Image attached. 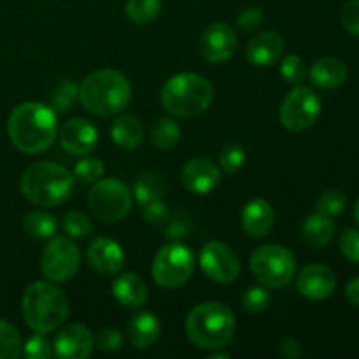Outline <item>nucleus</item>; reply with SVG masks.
<instances>
[{
	"label": "nucleus",
	"mask_w": 359,
	"mask_h": 359,
	"mask_svg": "<svg viewBox=\"0 0 359 359\" xmlns=\"http://www.w3.org/2000/svg\"><path fill=\"white\" fill-rule=\"evenodd\" d=\"M7 133L13 146L21 153H44L58 135L56 112L41 102H25L11 112Z\"/></svg>",
	"instance_id": "nucleus-1"
},
{
	"label": "nucleus",
	"mask_w": 359,
	"mask_h": 359,
	"mask_svg": "<svg viewBox=\"0 0 359 359\" xmlns=\"http://www.w3.org/2000/svg\"><path fill=\"white\" fill-rule=\"evenodd\" d=\"M74 181V174L63 165L39 161L23 172L20 188L25 198L35 205L60 207L72 196Z\"/></svg>",
	"instance_id": "nucleus-2"
},
{
	"label": "nucleus",
	"mask_w": 359,
	"mask_h": 359,
	"mask_svg": "<svg viewBox=\"0 0 359 359\" xmlns=\"http://www.w3.org/2000/svg\"><path fill=\"white\" fill-rule=\"evenodd\" d=\"M132 98V86L123 72L114 69L95 70L84 77L79 86V100L88 112L97 116H114L121 112Z\"/></svg>",
	"instance_id": "nucleus-3"
},
{
	"label": "nucleus",
	"mask_w": 359,
	"mask_h": 359,
	"mask_svg": "<svg viewBox=\"0 0 359 359\" xmlns=\"http://www.w3.org/2000/svg\"><path fill=\"white\" fill-rule=\"evenodd\" d=\"M186 335L198 349H224L235 335L233 312L219 302L196 305L186 318Z\"/></svg>",
	"instance_id": "nucleus-4"
},
{
	"label": "nucleus",
	"mask_w": 359,
	"mask_h": 359,
	"mask_svg": "<svg viewBox=\"0 0 359 359\" xmlns=\"http://www.w3.org/2000/svg\"><path fill=\"white\" fill-rule=\"evenodd\" d=\"M21 312L28 328L35 333H51L65 323L69 300L60 287L51 283H34L25 290Z\"/></svg>",
	"instance_id": "nucleus-5"
},
{
	"label": "nucleus",
	"mask_w": 359,
	"mask_h": 359,
	"mask_svg": "<svg viewBox=\"0 0 359 359\" xmlns=\"http://www.w3.org/2000/svg\"><path fill=\"white\" fill-rule=\"evenodd\" d=\"M212 84L200 74H175L161 88V104L165 111L177 118H195L203 114L212 104Z\"/></svg>",
	"instance_id": "nucleus-6"
},
{
	"label": "nucleus",
	"mask_w": 359,
	"mask_h": 359,
	"mask_svg": "<svg viewBox=\"0 0 359 359\" xmlns=\"http://www.w3.org/2000/svg\"><path fill=\"white\" fill-rule=\"evenodd\" d=\"M251 270L259 284L279 290L293 280L297 272V259L293 252L284 245L266 244L252 252Z\"/></svg>",
	"instance_id": "nucleus-7"
},
{
	"label": "nucleus",
	"mask_w": 359,
	"mask_h": 359,
	"mask_svg": "<svg viewBox=\"0 0 359 359\" xmlns=\"http://www.w3.org/2000/svg\"><path fill=\"white\" fill-rule=\"evenodd\" d=\"M133 195L128 186L114 177L100 179L88 195V207L97 219L104 223H119L132 209Z\"/></svg>",
	"instance_id": "nucleus-8"
},
{
	"label": "nucleus",
	"mask_w": 359,
	"mask_h": 359,
	"mask_svg": "<svg viewBox=\"0 0 359 359\" xmlns=\"http://www.w3.org/2000/svg\"><path fill=\"white\" fill-rule=\"evenodd\" d=\"M195 270V256L184 244L172 242L163 245L154 256L151 273L158 286L174 290L189 280Z\"/></svg>",
	"instance_id": "nucleus-9"
},
{
	"label": "nucleus",
	"mask_w": 359,
	"mask_h": 359,
	"mask_svg": "<svg viewBox=\"0 0 359 359\" xmlns=\"http://www.w3.org/2000/svg\"><path fill=\"white\" fill-rule=\"evenodd\" d=\"M81 266V252L69 237H51L42 251V273L53 283H67Z\"/></svg>",
	"instance_id": "nucleus-10"
},
{
	"label": "nucleus",
	"mask_w": 359,
	"mask_h": 359,
	"mask_svg": "<svg viewBox=\"0 0 359 359\" xmlns=\"http://www.w3.org/2000/svg\"><path fill=\"white\" fill-rule=\"evenodd\" d=\"M321 114V98L305 86H297L287 93L280 105L279 118L290 132H304L316 123Z\"/></svg>",
	"instance_id": "nucleus-11"
},
{
	"label": "nucleus",
	"mask_w": 359,
	"mask_h": 359,
	"mask_svg": "<svg viewBox=\"0 0 359 359\" xmlns=\"http://www.w3.org/2000/svg\"><path fill=\"white\" fill-rule=\"evenodd\" d=\"M200 265L214 283L230 284L241 273V262L233 249L219 241L207 242L200 252Z\"/></svg>",
	"instance_id": "nucleus-12"
},
{
	"label": "nucleus",
	"mask_w": 359,
	"mask_h": 359,
	"mask_svg": "<svg viewBox=\"0 0 359 359\" xmlns=\"http://www.w3.org/2000/svg\"><path fill=\"white\" fill-rule=\"evenodd\" d=\"M237 49L235 30L224 21H214L200 37V53L209 63H223L233 56Z\"/></svg>",
	"instance_id": "nucleus-13"
},
{
	"label": "nucleus",
	"mask_w": 359,
	"mask_h": 359,
	"mask_svg": "<svg viewBox=\"0 0 359 359\" xmlns=\"http://www.w3.org/2000/svg\"><path fill=\"white\" fill-rule=\"evenodd\" d=\"M93 349V333L81 323L63 326L55 337L53 354L60 359H84Z\"/></svg>",
	"instance_id": "nucleus-14"
},
{
	"label": "nucleus",
	"mask_w": 359,
	"mask_h": 359,
	"mask_svg": "<svg viewBox=\"0 0 359 359\" xmlns=\"http://www.w3.org/2000/svg\"><path fill=\"white\" fill-rule=\"evenodd\" d=\"M182 184L195 195H209L219 186L221 168L209 158H193L182 167Z\"/></svg>",
	"instance_id": "nucleus-15"
},
{
	"label": "nucleus",
	"mask_w": 359,
	"mask_h": 359,
	"mask_svg": "<svg viewBox=\"0 0 359 359\" xmlns=\"http://www.w3.org/2000/svg\"><path fill=\"white\" fill-rule=\"evenodd\" d=\"M60 146L67 153L84 156L90 154L98 144V130L88 119H70L60 128Z\"/></svg>",
	"instance_id": "nucleus-16"
},
{
	"label": "nucleus",
	"mask_w": 359,
	"mask_h": 359,
	"mask_svg": "<svg viewBox=\"0 0 359 359\" xmlns=\"http://www.w3.org/2000/svg\"><path fill=\"white\" fill-rule=\"evenodd\" d=\"M298 293L314 302H323L335 293L337 277L325 265H309L298 276Z\"/></svg>",
	"instance_id": "nucleus-17"
},
{
	"label": "nucleus",
	"mask_w": 359,
	"mask_h": 359,
	"mask_svg": "<svg viewBox=\"0 0 359 359\" xmlns=\"http://www.w3.org/2000/svg\"><path fill=\"white\" fill-rule=\"evenodd\" d=\"M86 256L91 269L102 276H114L123 269V263H125V252L121 245L107 237H98L91 241Z\"/></svg>",
	"instance_id": "nucleus-18"
},
{
	"label": "nucleus",
	"mask_w": 359,
	"mask_h": 359,
	"mask_svg": "<svg viewBox=\"0 0 359 359\" xmlns=\"http://www.w3.org/2000/svg\"><path fill=\"white\" fill-rule=\"evenodd\" d=\"M241 223L245 235L252 238H263L272 231L273 223H276V212L266 200L255 198L245 203Z\"/></svg>",
	"instance_id": "nucleus-19"
},
{
	"label": "nucleus",
	"mask_w": 359,
	"mask_h": 359,
	"mask_svg": "<svg viewBox=\"0 0 359 359\" xmlns=\"http://www.w3.org/2000/svg\"><path fill=\"white\" fill-rule=\"evenodd\" d=\"M284 51V39L277 32H263L249 41L245 58L255 67H270L280 58Z\"/></svg>",
	"instance_id": "nucleus-20"
},
{
	"label": "nucleus",
	"mask_w": 359,
	"mask_h": 359,
	"mask_svg": "<svg viewBox=\"0 0 359 359\" xmlns=\"http://www.w3.org/2000/svg\"><path fill=\"white\" fill-rule=\"evenodd\" d=\"M347 74L349 70L342 60L335 58V56H325L312 65L309 77H311L312 84L321 90H335L346 83Z\"/></svg>",
	"instance_id": "nucleus-21"
},
{
	"label": "nucleus",
	"mask_w": 359,
	"mask_h": 359,
	"mask_svg": "<svg viewBox=\"0 0 359 359\" xmlns=\"http://www.w3.org/2000/svg\"><path fill=\"white\" fill-rule=\"evenodd\" d=\"M160 332V319L153 312H140V314L133 316L126 326V335L135 349H147V347L154 346Z\"/></svg>",
	"instance_id": "nucleus-22"
},
{
	"label": "nucleus",
	"mask_w": 359,
	"mask_h": 359,
	"mask_svg": "<svg viewBox=\"0 0 359 359\" xmlns=\"http://www.w3.org/2000/svg\"><path fill=\"white\" fill-rule=\"evenodd\" d=\"M112 294L116 300L128 309L142 307L147 302V286L139 276L128 272L119 276L112 284Z\"/></svg>",
	"instance_id": "nucleus-23"
},
{
	"label": "nucleus",
	"mask_w": 359,
	"mask_h": 359,
	"mask_svg": "<svg viewBox=\"0 0 359 359\" xmlns=\"http://www.w3.org/2000/svg\"><path fill=\"white\" fill-rule=\"evenodd\" d=\"M111 139L118 147L133 151L140 146L144 139V126L135 116L123 114L116 118L111 125Z\"/></svg>",
	"instance_id": "nucleus-24"
},
{
	"label": "nucleus",
	"mask_w": 359,
	"mask_h": 359,
	"mask_svg": "<svg viewBox=\"0 0 359 359\" xmlns=\"http://www.w3.org/2000/svg\"><path fill=\"white\" fill-rule=\"evenodd\" d=\"M302 235H304V241L311 248L321 249L333 241L335 224H333L332 217H326L323 214L316 212L304 221V224H302Z\"/></svg>",
	"instance_id": "nucleus-25"
},
{
	"label": "nucleus",
	"mask_w": 359,
	"mask_h": 359,
	"mask_svg": "<svg viewBox=\"0 0 359 359\" xmlns=\"http://www.w3.org/2000/svg\"><path fill=\"white\" fill-rule=\"evenodd\" d=\"M165 195H167V181L165 175L156 170L144 172L133 186V196L139 205H146L154 200H163Z\"/></svg>",
	"instance_id": "nucleus-26"
},
{
	"label": "nucleus",
	"mask_w": 359,
	"mask_h": 359,
	"mask_svg": "<svg viewBox=\"0 0 359 359\" xmlns=\"http://www.w3.org/2000/svg\"><path fill=\"white\" fill-rule=\"evenodd\" d=\"M149 139L158 149H172L181 140V126L172 118H158L151 126Z\"/></svg>",
	"instance_id": "nucleus-27"
},
{
	"label": "nucleus",
	"mask_w": 359,
	"mask_h": 359,
	"mask_svg": "<svg viewBox=\"0 0 359 359\" xmlns=\"http://www.w3.org/2000/svg\"><path fill=\"white\" fill-rule=\"evenodd\" d=\"M79 98V86L72 79H60L49 95V107L55 112H69Z\"/></svg>",
	"instance_id": "nucleus-28"
},
{
	"label": "nucleus",
	"mask_w": 359,
	"mask_h": 359,
	"mask_svg": "<svg viewBox=\"0 0 359 359\" xmlns=\"http://www.w3.org/2000/svg\"><path fill=\"white\" fill-rule=\"evenodd\" d=\"M56 219L42 210H32L23 217V230L34 238H51L56 233Z\"/></svg>",
	"instance_id": "nucleus-29"
},
{
	"label": "nucleus",
	"mask_w": 359,
	"mask_h": 359,
	"mask_svg": "<svg viewBox=\"0 0 359 359\" xmlns=\"http://www.w3.org/2000/svg\"><path fill=\"white\" fill-rule=\"evenodd\" d=\"M125 11L132 23L149 25L161 13V0H126Z\"/></svg>",
	"instance_id": "nucleus-30"
},
{
	"label": "nucleus",
	"mask_w": 359,
	"mask_h": 359,
	"mask_svg": "<svg viewBox=\"0 0 359 359\" xmlns=\"http://www.w3.org/2000/svg\"><path fill=\"white\" fill-rule=\"evenodd\" d=\"M23 344L21 335L11 323L0 319V359L20 358Z\"/></svg>",
	"instance_id": "nucleus-31"
},
{
	"label": "nucleus",
	"mask_w": 359,
	"mask_h": 359,
	"mask_svg": "<svg viewBox=\"0 0 359 359\" xmlns=\"http://www.w3.org/2000/svg\"><path fill=\"white\" fill-rule=\"evenodd\" d=\"M272 305V294L265 286H252L242 294V309L248 314H262Z\"/></svg>",
	"instance_id": "nucleus-32"
},
{
	"label": "nucleus",
	"mask_w": 359,
	"mask_h": 359,
	"mask_svg": "<svg viewBox=\"0 0 359 359\" xmlns=\"http://www.w3.org/2000/svg\"><path fill=\"white\" fill-rule=\"evenodd\" d=\"M347 205V196L340 189H326L316 203V212L326 217H335L344 212Z\"/></svg>",
	"instance_id": "nucleus-33"
},
{
	"label": "nucleus",
	"mask_w": 359,
	"mask_h": 359,
	"mask_svg": "<svg viewBox=\"0 0 359 359\" xmlns=\"http://www.w3.org/2000/svg\"><path fill=\"white\" fill-rule=\"evenodd\" d=\"M104 174L105 167L98 158H84V160L77 161L76 167H74V177L81 184H95V182L104 177Z\"/></svg>",
	"instance_id": "nucleus-34"
},
{
	"label": "nucleus",
	"mask_w": 359,
	"mask_h": 359,
	"mask_svg": "<svg viewBox=\"0 0 359 359\" xmlns=\"http://www.w3.org/2000/svg\"><path fill=\"white\" fill-rule=\"evenodd\" d=\"M63 230L72 238H84L93 231L90 217L79 210H70L63 216Z\"/></svg>",
	"instance_id": "nucleus-35"
},
{
	"label": "nucleus",
	"mask_w": 359,
	"mask_h": 359,
	"mask_svg": "<svg viewBox=\"0 0 359 359\" xmlns=\"http://www.w3.org/2000/svg\"><path fill=\"white\" fill-rule=\"evenodd\" d=\"M245 160H248V153L238 144H228L219 153V167L226 174H233V172L241 170L244 167Z\"/></svg>",
	"instance_id": "nucleus-36"
},
{
	"label": "nucleus",
	"mask_w": 359,
	"mask_h": 359,
	"mask_svg": "<svg viewBox=\"0 0 359 359\" xmlns=\"http://www.w3.org/2000/svg\"><path fill=\"white\" fill-rule=\"evenodd\" d=\"M280 76L290 84H300L307 76L305 62L298 55H287L280 63Z\"/></svg>",
	"instance_id": "nucleus-37"
},
{
	"label": "nucleus",
	"mask_w": 359,
	"mask_h": 359,
	"mask_svg": "<svg viewBox=\"0 0 359 359\" xmlns=\"http://www.w3.org/2000/svg\"><path fill=\"white\" fill-rule=\"evenodd\" d=\"M25 358L28 359H49L53 356V346L44 333H35L34 337L27 340V344L21 349Z\"/></svg>",
	"instance_id": "nucleus-38"
},
{
	"label": "nucleus",
	"mask_w": 359,
	"mask_h": 359,
	"mask_svg": "<svg viewBox=\"0 0 359 359\" xmlns=\"http://www.w3.org/2000/svg\"><path fill=\"white\" fill-rule=\"evenodd\" d=\"M123 335L119 330L116 328H102L93 337V347H97L102 353H114L121 347Z\"/></svg>",
	"instance_id": "nucleus-39"
},
{
	"label": "nucleus",
	"mask_w": 359,
	"mask_h": 359,
	"mask_svg": "<svg viewBox=\"0 0 359 359\" xmlns=\"http://www.w3.org/2000/svg\"><path fill=\"white\" fill-rule=\"evenodd\" d=\"M140 207H142L144 219L149 224H154V226H163L170 219V212H168L167 205L161 200H154V202H149Z\"/></svg>",
	"instance_id": "nucleus-40"
},
{
	"label": "nucleus",
	"mask_w": 359,
	"mask_h": 359,
	"mask_svg": "<svg viewBox=\"0 0 359 359\" xmlns=\"http://www.w3.org/2000/svg\"><path fill=\"white\" fill-rule=\"evenodd\" d=\"M342 27L354 37H359V0H351L340 13Z\"/></svg>",
	"instance_id": "nucleus-41"
},
{
	"label": "nucleus",
	"mask_w": 359,
	"mask_h": 359,
	"mask_svg": "<svg viewBox=\"0 0 359 359\" xmlns=\"http://www.w3.org/2000/svg\"><path fill=\"white\" fill-rule=\"evenodd\" d=\"M340 251L349 262L359 263V231L346 230L340 235Z\"/></svg>",
	"instance_id": "nucleus-42"
},
{
	"label": "nucleus",
	"mask_w": 359,
	"mask_h": 359,
	"mask_svg": "<svg viewBox=\"0 0 359 359\" xmlns=\"http://www.w3.org/2000/svg\"><path fill=\"white\" fill-rule=\"evenodd\" d=\"M265 20V14L259 7H245L237 18V27L242 32H252L255 28H258L259 25Z\"/></svg>",
	"instance_id": "nucleus-43"
},
{
	"label": "nucleus",
	"mask_w": 359,
	"mask_h": 359,
	"mask_svg": "<svg viewBox=\"0 0 359 359\" xmlns=\"http://www.w3.org/2000/svg\"><path fill=\"white\" fill-rule=\"evenodd\" d=\"M279 354L286 359H298L304 354V349H302V344L298 342L293 337H287L280 342L279 346Z\"/></svg>",
	"instance_id": "nucleus-44"
},
{
	"label": "nucleus",
	"mask_w": 359,
	"mask_h": 359,
	"mask_svg": "<svg viewBox=\"0 0 359 359\" xmlns=\"http://www.w3.org/2000/svg\"><path fill=\"white\" fill-rule=\"evenodd\" d=\"M168 226H167V237L172 238V241H177L179 237H186L188 233V228L189 224L182 219H175L170 221L168 219Z\"/></svg>",
	"instance_id": "nucleus-45"
},
{
	"label": "nucleus",
	"mask_w": 359,
	"mask_h": 359,
	"mask_svg": "<svg viewBox=\"0 0 359 359\" xmlns=\"http://www.w3.org/2000/svg\"><path fill=\"white\" fill-rule=\"evenodd\" d=\"M346 298L349 300L351 305L359 309V277H354V279L349 280L346 287Z\"/></svg>",
	"instance_id": "nucleus-46"
},
{
	"label": "nucleus",
	"mask_w": 359,
	"mask_h": 359,
	"mask_svg": "<svg viewBox=\"0 0 359 359\" xmlns=\"http://www.w3.org/2000/svg\"><path fill=\"white\" fill-rule=\"evenodd\" d=\"M212 359H228L230 358V354H226V353H216V354H212V356H210Z\"/></svg>",
	"instance_id": "nucleus-47"
},
{
	"label": "nucleus",
	"mask_w": 359,
	"mask_h": 359,
	"mask_svg": "<svg viewBox=\"0 0 359 359\" xmlns=\"http://www.w3.org/2000/svg\"><path fill=\"white\" fill-rule=\"evenodd\" d=\"M354 219H356V223L359 226V200L356 202V205H354Z\"/></svg>",
	"instance_id": "nucleus-48"
}]
</instances>
